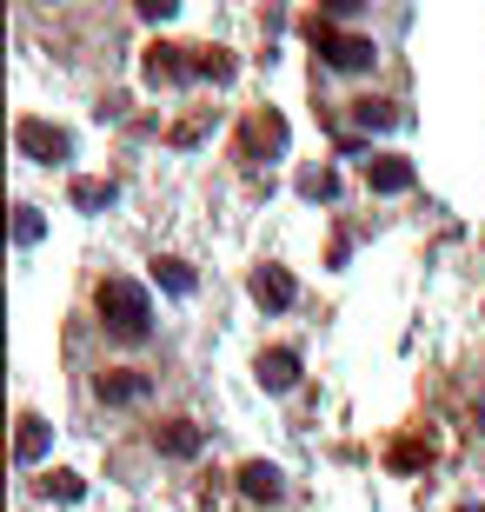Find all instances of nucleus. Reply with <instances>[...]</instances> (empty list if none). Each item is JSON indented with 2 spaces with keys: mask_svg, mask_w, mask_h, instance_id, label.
<instances>
[{
  "mask_svg": "<svg viewBox=\"0 0 485 512\" xmlns=\"http://www.w3.org/2000/svg\"><path fill=\"white\" fill-rule=\"evenodd\" d=\"M260 386H266V393H293V386H299V353H293V346L260 353Z\"/></svg>",
  "mask_w": 485,
  "mask_h": 512,
  "instance_id": "1a4fd4ad",
  "label": "nucleus"
},
{
  "mask_svg": "<svg viewBox=\"0 0 485 512\" xmlns=\"http://www.w3.org/2000/svg\"><path fill=\"white\" fill-rule=\"evenodd\" d=\"M459 512H485V506H472V499H466V506H459Z\"/></svg>",
  "mask_w": 485,
  "mask_h": 512,
  "instance_id": "aec40b11",
  "label": "nucleus"
},
{
  "mask_svg": "<svg viewBox=\"0 0 485 512\" xmlns=\"http://www.w3.org/2000/svg\"><path fill=\"white\" fill-rule=\"evenodd\" d=\"M153 446H160V453L167 459H193L206 446V433L200 426H193V419H167V426H160V433H153Z\"/></svg>",
  "mask_w": 485,
  "mask_h": 512,
  "instance_id": "9d476101",
  "label": "nucleus"
},
{
  "mask_svg": "<svg viewBox=\"0 0 485 512\" xmlns=\"http://www.w3.org/2000/svg\"><path fill=\"white\" fill-rule=\"evenodd\" d=\"M94 306H100V326H107L113 340H147L153 333V300L140 280H107L94 293Z\"/></svg>",
  "mask_w": 485,
  "mask_h": 512,
  "instance_id": "f257e3e1",
  "label": "nucleus"
},
{
  "mask_svg": "<svg viewBox=\"0 0 485 512\" xmlns=\"http://www.w3.org/2000/svg\"><path fill=\"white\" fill-rule=\"evenodd\" d=\"M40 233H47V220H40L34 207H20V213H14V240H20V247H34Z\"/></svg>",
  "mask_w": 485,
  "mask_h": 512,
  "instance_id": "6ab92c4d",
  "label": "nucleus"
},
{
  "mask_svg": "<svg viewBox=\"0 0 485 512\" xmlns=\"http://www.w3.org/2000/svg\"><path fill=\"white\" fill-rule=\"evenodd\" d=\"M113 200H120L113 180H74V207L80 213H100V207H113Z\"/></svg>",
  "mask_w": 485,
  "mask_h": 512,
  "instance_id": "4468645a",
  "label": "nucleus"
},
{
  "mask_svg": "<svg viewBox=\"0 0 485 512\" xmlns=\"http://www.w3.org/2000/svg\"><path fill=\"white\" fill-rule=\"evenodd\" d=\"M147 393H153V380L140 373V366H113V373H100V399H107V406H140Z\"/></svg>",
  "mask_w": 485,
  "mask_h": 512,
  "instance_id": "39448f33",
  "label": "nucleus"
},
{
  "mask_svg": "<svg viewBox=\"0 0 485 512\" xmlns=\"http://www.w3.org/2000/svg\"><path fill=\"white\" fill-rule=\"evenodd\" d=\"M353 120H359L366 133H386V127H399L406 114H399L392 100H353Z\"/></svg>",
  "mask_w": 485,
  "mask_h": 512,
  "instance_id": "f8f14e48",
  "label": "nucleus"
},
{
  "mask_svg": "<svg viewBox=\"0 0 485 512\" xmlns=\"http://www.w3.org/2000/svg\"><path fill=\"white\" fill-rule=\"evenodd\" d=\"M140 74H147L153 87H167V80H193V47H147Z\"/></svg>",
  "mask_w": 485,
  "mask_h": 512,
  "instance_id": "423d86ee",
  "label": "nucleus"
},
{
  "mask_svg": "<svg viewBox=\"0 0 485 512\" xmlns=\"http://www.w3.org/2000/svg\"><path fill=\"white\" fill-rule=\"evenodd\" d=\"M193 80H233V54L226 47H193Z\"/></svg>",
  "mask_w": 485,
  "mask_h": 512,
  "instance_id": "ddd939ff",
  "label": "nucleus"
},
{
  "mask_svg": "<svg viewBox=\"0 0 485 512\" xmlns=\"http://www.w3.org/2000/svg\"><path fill=\"white\" fill-rule=\"evenodd\" d=\"M306 34H313L319 60H326V67H339V74H366V67L379 60V47L366 34H339V27H326V20H313Z\"/></svg>",
  "mask_w": 485,
  "mask_h": 512,
  "instance_id": "f03ea898",
  "label": "nucleus"
},
{
  "mask_svg": "<svg viewBox=\"0 0 485 512\" xmlns=\"http://www.w3.org/2000/svg\"><path fill=\"white\" fill-rule=\"evenodd\" d=\"M240 493L253 499V506H273V499L286 493L280 466H266V459H246V466H240Z\"/></svg>",
  "mask_w": 485,
  "mask_h": 512,
  "instance_id": "6e6552de",
  "label": "nucleus"
},
{
  "mask_svg": "<svg viewBox=\"0 0 485 512\" xmlns=\"http://www.w3.org/2000/svg\"><path fill=\"white\" fill-rule=\"evenodd\" d=\"M286 147V120L280 114H260L253 127H246V153H280Z\"/></svg>",
  "mask_w": 485,
  "mask_h": 512,
  "instance_id": "9b49d317",
  "label": "nucleus"
},
{
  "mask_svg": "<svg viewBox=\"0 0 485 512\" xmlns=\"http://www.w3.org/2000/svg\"><path fill=\"white\" fill-rule=\"evenodd\" d=\"M412 180H419V173H412V160H399V153H373V160H366V187L373 193H412Z\"/></svg>",
  "mask_w": 485,
  "mask_h": 512,
  "instance_id": "0eeeda50",
  "label": "nucleus"
},
{
  "mask_svg": "<svg viewBox=\"0 0 485 512\" xmlns=\"http://www.w3.org/2000/svg\"><path fill=\"white\" fill-rule=\"evenodd\" d=\"M80 493H87V486H80L74 473H47V479H40V499H67V506H74Z\"/></svg>",
  "mask_w": 485,
  "mask_h": 512,
  "instance_id": "a211bd4d",
  "label": "nucleus"
},
{
  "mask_svg": "<svg viewBox=\"0 0 485 512\" xmlns=\"http://www.w3.org/2000/svg\"><path fill=\"white\" fill-rule=\"evenodd\" d=\"M153 273H160L167 293H193V266L187 260H153Z\"/></svg>",
  "mask_w": 485,
  "mask_h": 512,
  "instance_id": "f3484780",
  "label": "nucleus"
},
{
  "mask_svg": "<svg viewBox=\"0 0 485 512\" xmlns=\"http://www.w3.org/2000/svg\"><path fill=\"white\" fill-rule=\"evenodd\" d=\"M479 419H485V406H479Z\"/></svg>",
  "mask_w": 485,
  "mask_h": 512,
  "instance_id": "412c9836",
  "label": "nucleus"
},
{
  "mask_svg": "<svg viewBox=\"0 0 485 512\" xmlns=\"http://www.w3.org/2000/svg\"><path fill=\"white\" fill-rule=\"evenodd\" d=\"M253 300H260L266 313H286V306L299 300V280L286 266H253Z\"/></svg>",
  "mask_w": 485,
  "mask_h": 512,
  "instance_id": "20e7f679",
  "label": "nucleus"
},
{
  "mask_svg": "<svg viewBox=\"0 0 485 512\" xmlns=\"http://www.w3.org/2000/svg\"><path fill=\"white\" fill-rule=\"evenodd\" d=\"M14 147L27 153V160H40V167H67V160H74V140H67L60 127H47V120H20Z\"/></svg>",
  "mask_w": 485,
  "mask_h": 512,
  "instance_id": "7ed1b4c3",
  "label": "nucleus"
},
{
  "mask_svg": "<svg viewBox=\"0 0 485 512\" xmlns=\"http://www.w3.org/2000/svg\"><path fill=\"white\" fill-rule=\"evenodd\" d=\"M14 453L27 459V466H34V459L47 453V419H40V413H27V419H20V439H14Z\"/></svg>",
  "mask_w": 485,
  "mask_h": 512,
  "instance_id": "2eb2a0df",
  "label": "nucleus"
},
{
  "mask_svg": "<svg viewBox=\"0 0 485 512\" xmlns=\"http://www.w3.org/2000/svg\"><path fill=\"white\" fill-rule=\"evenodd\" d=\"M299 193H306V200H333V193H339L333 167H306V173H299Z\"/></svg>",
  "mask_w": 485,
  "mask_h": 512,
  "instance_id": "dca6fc26",
  "label": "nucleus"
}]
</instances>
